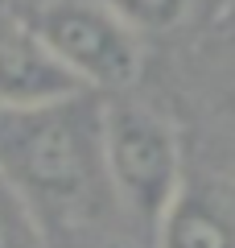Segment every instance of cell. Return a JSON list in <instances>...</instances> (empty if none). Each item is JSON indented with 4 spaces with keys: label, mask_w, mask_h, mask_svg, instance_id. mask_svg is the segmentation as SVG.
Segmentation results:
<instances>
[{
    "label": "cell",
    "mask_w": 235,
    "mask_h": 248,
    "mask_svg": "<svg viewBox=\"0 0 235 248\" xmlns=\"http://www.w3.org/2000/svg\"><path fill=\"white\" fill-rule=\"evenodd\" d=\"M153 248H235V207L215 190L182 186L153 228Z\"/></svg>",
    "instance_id": "obj_5"
},
{
    "label": "cell",
    "mask_w": 235,
    "mask_h": 248,
    "mask_svg": "<svg viewBox=\"0 0 235 248\" xmlns=\"http://www.w3.org/2000/svg\"><path fill=\"white\" fill-rule=\"evenodd\" d=\"M99 4L107 13H116L128 29H136L140 37L177 29L194 9V0H99Z\"/></svg>",
    "instance_id": "obj_6"
},
{
    "label": "cell",
    "mask_w": 235,
    "mask_h": 248,
    "mask_svg": "<svg viewBox=\"0 0 235 248\" xmlns=\"http://www.w3.org/2000/svg\"><path fill=\"white\" fill-rule=\"evenodd\" d=\"M231 108H235V87H231Z\"/></svg>",
    "instance_id": "obj_9"
},
{
    "label": "cell",
    "mask_w": 235,
    "mask_h": 248,
    "mask_svg": "<svg viewBox=\"0 0 235 248\" xmlns=\"http://www.w3.org/2000/svg\"><path fill=\"white\" fill-rule=\"evenodd\" d=\"M0 248H50L42 219L21 199L17 186L4 178V170H0Z\"/></svg>",
    "instance_id": "obj_7"
},
{
    "label": "cell",
    "mask_w": 235,
    "mask_h": 248,
    "mask_svg": "<svg viewBox=\"0 0 235 248\" xmlns=\"http://www.w3.org/2000/svg\"><path fill=\"white\" fill-rule=\"evenodd\" d=\"M0 170L42 219H78L112 199L103 178V99L95 91L42 108H0Z\"/></svg>",
    "instance_id": "obj_1"
},
{
    "label": "cell",
    "mask_w": 235,
    "mask_h": 248,
    "mask_svg": "<svg viewBox=\"0 0 235 248\" xmlns=\"http://www.w3.org/2000/svg\"><path fill=\"white\" fill-rule=\"evenodd\" d=\"M78 83L58 66L50 50L25 29V21H0V108H42L78 95Z\"/></svg>",
    "instance_id": "obj_4"
},
{
    "label": "cell",
    "mask_w": 235,
    "mask_h": 248,
    "mask_svg": "<svg viewBox=\"0 0 235 248\" xmlns=\"http://www.w3.org/2000/svg\"><path fill=\"white\" fill-rule=\"evenodd\" d=\"M21 21L83 91H124L136 83L145 62L140 33L99 0H37Z\"/></svg>",
    "instance_id": "obj_3"
},
{
    "label": "cell",
    "mask_w": 235,
    "mask_h": 248,
    "mask_svg": "<svg viewBox=\"0 0 235 248\" xmlns=\"http://www.w3.org/2000/svg\"><path fill=\"white\" fill-rule=\"evenodd\" d=\"M99 248H153V240H145L140 228H132V232H120V236H107Z\"/></svg>",
    "instance_id": "obj_8"
},
{
    "label": "cell",
    "mask_w": 235,
    "mask_h": 248,
    "mask_svg": "<svg viewBox=\"0 0 235 248\" xmlns=\"http://www.w3.org/2000/svg\"><path fill=\"white\" fill-rule=\"evenodd\" d=\"M103 178L132 228L153 232L186 186L177 128L136 99L103 104Z\"/></svg>",
    "instance_id": "obj_2"
}]
</instances>
